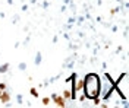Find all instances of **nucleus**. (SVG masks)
Returning a JSON list of instances; mask_svg holds the SVG:
<instances>
[{"label": "nucleus", "instance_id": "obj_10", "mask_svg": "<svg viewBox=\"0 0 129 108\" xmlns=\"http://www.w3.org/2000/svg\"><path fill=\"white\" fill-rule=\"evenodd\" d=\"M0 89L5 91V89H6V85H5V83H0Z\"/></svg>", "mask_w": 129, "mask_h": 108}, {"label": "nucleus", "instance_id": "obj_8", "mask_svg": "<svg viewBox=\"0 0 129 108\" xmlns=\"http://www.w3.org/2000/svg\"><path fill=\"white\" fill-rule=\"evenodd\" d=\"M50 102H51V99H50V98H43V105H44V107H47Z\"/></svg>", "mask_w": 129, "mask_h": 108}, {"label": "nucleus", "instance_id": "obj_6", "mask_svg": "<svg viewBox=\"0 0 129 108\" xmlns=\"http://www.w3.org/2000/svg\"><path fill=\"white\" fill-rule=\"evenodd\" d=\"M63 98L66 99V102H68V101H71V99H73V92L69 91V89H66V91L63 92Z\"/></svg>", "mask_w": 129, "mask_h": 108}, {"label": "nucleus", "instance_id": "obj_11", "mask_svg": "<svg viewBox=\"0 0 129 108\" xmlns=\"http://www.w3.org/2000/svg\"><path fill=\"white\" fill-rule=\"evenodd\" d=\"M0 93H2V89H0Z\"/></svg>", "mask_w": 129, "mask_h": 108}, {"label": "nucleus", "instance_id": "obj_5", "mask_svg": "<svg viewBox=\"0 0 129 108\" xmlns=\"http://www.w3.org/2000/svg\"><path fill=\"white\" fill-rule=\"evenodd\" d=\"M0 101H2V104H8L9 101H10V95H9V92L2 91V93H0Z\"/></svg>", "mask_w": 129, "mask_h": 108}, {"label": "nucleus", "instance_id": "obj_2", "mask_svg": "<svg viewBox=\"0 0 129 108\" xmlns=\"http://www.w3.org/2000/svg\"><path fill=\"white\" fill-rule=\"evenodd\" d=\"M114 89V82L110 79V76H103V79H100V98L101 99H107V96L112 93Z\"/></svg>", "mask_w": 129, "mask_h": 108}, {"label": "nucleus", "instance_id": "obj_3", "mask_svg": "<svg viewBox=\"0 0 129 108\" xmlns=\"http://www.w3.org/2000/svg\"><path fill=\"white\" fill-rule=\"evenodd\" d=\"M114 89L120 93V96L123 98V101L126 102L128 101V96H129V86H128V73H123L120 76V79L119 80H116L114 82Z\"/></svg>", "mask_w": 129, "mask_h": 108}, {"label": "nucleus", "instance_id": "obj_4", "mask_svg": "<svg viewBox=\"0 0 129 108\" xmlns=\"http://www.w3.org/2000/svg\"><path fill=\"white\" fill-rule=\"evenodd\" d=\"M51 101L54 102V105H57V107H60V108H64V107H66V99H64L63 96H59V95H53Z\"/></svg>", "mask_w": 129, "mask_h": 108}, {"label": "nucleus", "instance_id": "obj_7", "mask_svg": "<svg viewBox=\"0 0 129 108\" xmlns=\"http://www.w3.org/2000/svg\"><path fill=\"white\" fill-rule=\"evenodd\" d=\"M29 91H31V95H32V96H35V98H37V96H38V91H37V89H35V88H31V89H29Z\"/></svg>", "mask_w": 129, "mask_h": 108}, {"label": "nucleus", "instance_id": "obj_1", "mask_svg": "<svg viewBox=\"0 0 129 108\" xmlns=\"http://www.w3.org/2000/svg\"><path fill=\"white\" fill-rule=\"evenodd\" d=\"M84 93L88 99H92L100 95V76L89 73L84 77Z\"/></svg>", "mask_w": 129, "mask_h": 108}, {"label": "nucleus", "instance_id": "obj_9", "mask_svg": "<svg viewBox=\"0 0 129 108\" xmlns=\"http://www.w3.org/2000/svg\"><path fill=\"white\" fill-rule=\"evenodd\" d=\"M6 70H8V64H5L3 67L0 66V72H6Z\"/></svg>", "mask_w": 129, "mask_h": 108}]
</instances>
